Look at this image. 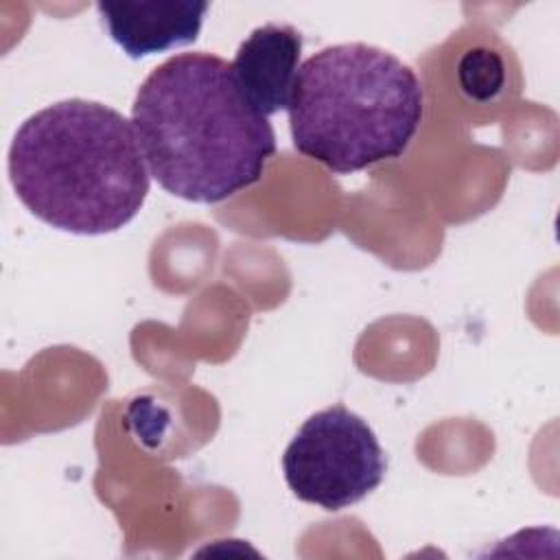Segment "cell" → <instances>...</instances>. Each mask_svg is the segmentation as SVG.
I'll return each instance as SVG.
<instances>
[{
  "label": "cell",
  "mask_w": 560,
  "mask_h": 560,
  "mask_svg": "<svg viewBox=\"0 0 560 560\" xmlns=\"http://www.w3.org/2000/svg\"><path fill=\"white\" fill-rule=\"evenodd\" d=\"M131 125L149 175L171 195L219 203L262 179L276 133L238 88L232 63L182 52L140 83Z\"/></svg>",
  "instance_id": "cell-1"
},
{
  "label": "cell",
  "mask_w": 560,
  "mask_h": 560,
  "mask_svg": "<svg viewBox=\"0 0 560 560\" xmlns=\"http://www.w3.org/2000/svg\"><path fill=\"white\" fill-rule=\"evenodd\" d=\"M7 166L31 214L85 236L127 225L151 184L131 120L85 98H66L28 116L11 140Z\"/></svg>",
  "instance_id": "cell-2"
},
{
  "label": "cell",
  "mask_w": 560,
  "mask_h": 560,
  "mask_svg": "<svg viewBox=\"0 0 560 560\" xmlns=\"http://www.w3.org/2000/svg\"><path fill=\"white\" fill-rule=\"evenodd\" d=\"M287 112L295 151L348 175L407 151L422 122L424 90L392 52L335 44L300 66Z\"/></svg>",
  "instance_id": "cell-3"
},
{
  "label": "cell",
  "mask_w": 560,
  "mask_h": 560,
  "mask_svg": "<svg viewBox=\"0 0 560 560\" xmlns=\"http://www.w3.org/2000/svg\"><path fill=\"white\" fill-rule=\"evenodd\" d=\"M385 470L376 433L341 402L308 416L282 455V472L293 494L326 512L365 499L381 486Z\"/></svg>",
  "instance_id": "cell-4"
},
{
  "label": "cell",
  "mask_w": 560,
  "mask_h": 560,
  "mask_svg": "<svg viewBox=\"0 0 560 560\" xmlns=\"http://www.w3.org/2000/svg\"><path fill=\"white\" fill-rule=\"evenodd\" d=\"M208 2H98L96 11L107 35L131 59L192 44L201 31Z\"/></svg>",
  "instance_id": "cell-5"
},
{
  "label": "cell",
  "mask_w": 560,
  "mask_h": 560,
  "mask_svg": "<svg viewBox=\"0 0 560 560\" xmlns=\"http://www.w3.org/2000/svg\"><path fill=\"white\" fill-rule=\"evenodd\" d=\"M302 35L289 24H262L241 42L232 72L241 92L262 116L289 107L300 70Z\"/></svg>",
  "instance_id": "cell-6"
},
{
  "label": "cell",
  "mask_w": 560,
  "mask_h": 560,
  "mask_svg": "<svg viewBox=\"0 0 560 560\" xmlns=\"http://www.w3.org/2000/svg\"><path fill=\"white\" fill-rule=\"evenodd\" d=\"M457 77L468 96L475 101H490L501 92L505 79L503 61L488 48H475L462 57Z\"/></svg>",
  "instance_id": "cell-7"
}]
</instances>
